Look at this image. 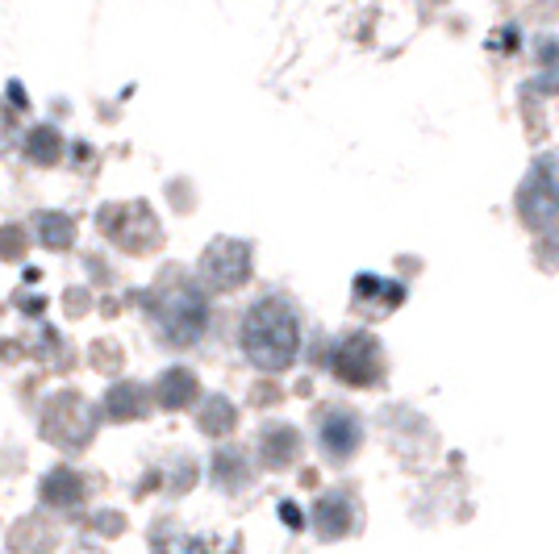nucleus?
<instances>
[{"label": "nucleus", "mask_w": 559, "mask_h": 554, "mask_svg": "<svg viewBox=\"0 0 559 554\" xmlns=\"http://www.w3.org/2000/svg\"><path fill=\"white\" fill-rule=\"evenodd\" d=\"M297 347H301V325H297V313L288 304L276 297L251 304V313L242 317V354L259 371L293 368Z\"/></svg>", "instance_id": "obj_1"}, {"label": "nucleus", "mask_w": 559, "mask_h": 554, "mask_svg": "<svg viewBox=\"0 0 559 554\" xmlns=\"http://www.w3.org/2000/svg\"><path fill=\"white\" fill-rule=\"evenodd\" d=\"M155 322H159V334H164L167 342L188 347V342H197V338L205 334V325H210L205 297H201L197 288H188V284H176L164 301H159Z\"/></svg>", "instance_id": "obj_2"}, {"label": "nucleus", "mask_w": 559, "mask_h": 554, "mask_svg": "<svg viewBox=\"0 0 559 554\" xmlns=\"http://www.w3.org/2000/svg\"><path fill=\"white\" fill-rule=\"evenodd\" d=\"M38 230H43V238H47L50 246H63V242L71 238V226H63V230H55V217H43V226H38Z\"/></svg>", "instance_id": "obj_7"}, {"label": "nucleus", "mask_w": 559, "mask_h": 554, "mask_svg": "<svg viewBox=\"0 0 559 554\" xmlns=\"http://www.w3.org/2000/svg\"><path fill=\"white\" fill-rule=\"evenodd\" d=\"M197 396V380H192V371H167L164 384H159V400H164L167 409H180Z\"/></svg>", "instance_id": "obj_6"}, {"label": "nucleus", "mask_w": 559, "mask_h": 554, "mask_svg": "<svg viewBox=\"0 0 559 554\" xmlns=\"http://www.w3.org/2000/svg\"><path fill=\"white\" fill-rule=\"evenodd\" d=\"M201 279L213 292H230L238 284H247L251 279V246L234 242V238L210 242V251L201 254Z\"/></svg>", "instance_id": "obj_3"}, {"label": "nucleus", "mask_w": 559, "mask_h": 554, "mask_svg": "<svg viewBox=\"0 0 559 554\" xmlns=\"http://www.w3.org/2000/svg\"><path fill=\"white\" fill-rule=\"evenodd\" d=\"M334 371H338V380H347V384H372L376 375H380V347H376L372 334H350L338 342V354H334Z\"/></svg>", "instance_id": "obj_4"}, {"label": "nucleus", "mask_w": 559, "mask_h": 554, "mask_svg": "<svg viewBox=\"0 0 559 554\" xmlns=\"http://www.w3.org/2000/svg\"><path fill=\"white\" fill-rule=\"evenodd\" d=\"M322 446H326L334 459L350 455V450L359 446V421H355L350 413L326 417V425H322Z\"/></svg>", "instance_id": "obj_5"}]
</instances>
